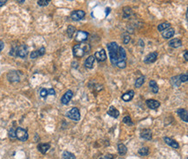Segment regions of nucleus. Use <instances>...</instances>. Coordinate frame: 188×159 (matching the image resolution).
<instances>
[{
    "label": "nucleus",
    "mask_w": 188,
    "mask_h": 159,
    "mask_svg": "<svg viewBox=\"0 0 188 159\" xmlns=\"http://www.w3.org/2000/svg\"><path fill=\"white\" fill-rule=\"evenodd\" d=\"M170 81H171L172 85L173 86H175V87L179 86L180 84L182 83V82L180 81V80H179V76H173V77L170 80Z\"/></svg>",
    "instance_id": "obj_23"
},
{
    "label": "nucleus",
    "mask_w": 188,
    "mask_h": 159,
    "mask_svg": "<svg viewBox=\"0 0 188 159\" xmlns=\"http://www.w3.org/2000/svg\"><path fill=\"white\" fill-rule=\"evenodd\" d=\"M9 137H10V138H12V139L17 138V137H16V130H15L14 128H11V130L9 131Z\"/></svg>",
    "instance_id": "obj_33"
},
{
    "label": "nucleus",
    "mask_w": 188,
    "mask_h": 159,
    "mask_svg": "<svg viewBox=\"0 0 188 159\" xmlns=\"http://www.w3.org/2000/svg\"><path fill=\"white\" fill-rule=\"evenodd\" d=\"M40 95L41 97H43V98H45V97L48 95V90L45 89V88H43L40 92Z\"/></svg>",
    "instance_id": "obj_36"
},
{
    "label": "nucleus",
    "mask_w": 188,
    "mask_h": 159,
    "mask_svg": "<svg viewBox=\"0 0 188 159\" xmlns=\"http://www.w3.org/2000/svg\"><path fill=\"white\" fill-rule=\"evenodd\" d=\"M96 61V58L94 56H90L87 58V60L85 61V67L88 68H92L94 67V63Z\"/></svg>",
    "instance_id": "obj_20"
},
{
    "label": "nucleus",
    "mask_w": 188,
    "mask_h": 159,
    "mask_svg": "<svg viewBox=\"0 0 188 159\" xmlns=\"http://www.w3.org/2000/svg\"><path fill=\"white\" fill-rule=\"evenodd\" d=\"M88 36H89V34L85 32V31H82V30H80L76 33V36H75V41L77 42H84L86 40L88 39Z\"/></svg>",
    "instance_id": "obj_9"
},
{
    "label": "nucleus",
    "mask_w": 188,
    "mask_h": 159,
    "mask_svg": "<svg viewBox=\"0 0 188 159\" xmlns=\"http://www.w3.org/2000/svg\"><path fill=\"white\" fill-rule=\"evenodd\" d=\"M84 17H85V12L83 11H81V10L75 11L70 15V17L73 21H80Z\"/></svg>",
    "instance_id": "obj_6"
},
{
    "label": "nucleus",
    "mask_w": 188,
    "mask_h": 159,
    "mask_svg": "<svg viewBox=\"0 0 188 159\" xmlns=\"http://www.w3.org/2000/svg\"><path fill=\"white\" fill-rule=\"evenodd\" d=\"M7 2V0H0V7H2L3 5H5Z\"/></svg>",
    "instance_id": "obj_41"
},
{
    "label": "nucleus",
    "mask_w": 188,
    "mask_h": 159,
    "mask_svg": "<svg viewBox=\"0 0 188 159\" xmlns=\"http://www.w3.org/2000/svg\"><path fill=\"white\" fill-rule=\"evenodd\" d=\"M149 85H150V87H151L152 92H153L154 93H157L159 92V87H158L157 83H156V81H155V80H150Z\"/></svg>",
    "instance_id": "obj_24"
},
{
    "label": "nucleus",
    "mask_w": 188,
    "mask_h": 159,
    "mask_svg": "<svg viewBox=\"0 0 188 159\" xmlns=\"http://www.w3.org/2000/svg\"><path fill=\"white\" fill-rule=\"evenodd\" d=\"M177 113L179 114V116L180 117V119H182L183 121H185V122H186V123H187L188 113H187V111H186V110H185V109H179V110L177 111Z\"/></svg>",
    "instance_id": "obj_14"
},
{
    "label": "nucleus",
    "mask_w": 188,
    "mask_h": 159,
    "mask_svg": "<svg viewBox=\"0 0 188 159\" xmlns=\"http://www.w3.org/2000/svg\"><path fill=\"white\" fill-rule=\"evenodd\" d=\"M184 57H185V60L187 62L188 61V55H187V50H186V51L184 52Z\"/></svg>",
    "instance_id": "obj_42"
},
{
    "label": "nucleus",
    "mask_w": 188,
    "mask_h": 159,
    "mask_svg": "<svg viewBox=\"0 0 188 159\" xmlns=\"http://www.w3.org/2000/svg\"><path fill=\"white\" fill-rule=\"evenodd\" d=\"M144 82H145V76L139 77V78L135 80V87H137V88L141 87V86L144 84Z\"/></svg>",
    "instance_id": "obj_27"
},
{
    "label": "nucleus",
    "mask_w": 188,
    "mask_h": 159,
    "mask_svg": "<svg viewBox=\"0 0 188 159\" xmlns=\"http://www.w3.org/2000/svg\"><path fill=\"white\" fill-rule=\"evenodd\" d=\"M163 33H162V36L165 38V39H170L171 37H172L173 36H174V34H175V30H174V29L172 28H168L166 29H165L164 31H162Z\"/></svg>",
    "instance_id": "obj_11"
},
{
    "label": "nucleus",
    "mask_w": 188,
    "mask_h": 159,
    "mask_svg": "<svg viewBox=\"0 0 188 159\" xmlns=\"http://www.w3.org/2000/svg\"><path fill=\"white\" fill-rule=\"evenodd\" d=\"M164 141H165L166 144H168L169 146H171V147L173 148V149H179V144H178L175 140L172 139V138H169V137H164Z\"/></svg>",
    "instance_id": "obj_16"
},
{
    "label": "nucleus",
    "mask_w": 188,
    "mask_h": 159,
    "mask_svg": "<svg viewBox=\"0 0 188 159\" xmlns=\"http://www.w3.org/2000/svg\"><path fill=\"white\" fill-rule=\"evenodd\" d=\"M141 137L146 140H151L152 139V131L149 129H144L141 131Z\"/></svg>",
    "instance_id": "obj_15"
},
{
    "label": "nucleus",
    "mask_w": 188,
    "mask_h": 159,
    "mask_svg": "<svg viewBox=\"0 0 188 159\" xmlns=\"http://www.w3.org/2000/svg\"><path fill=\"white\" fill-rule=\"evenodd\" d=\"M131 13H132L131 8H129V7H125V8L123 9V17H124V18H127V17H130Z\"/></svg>",
    "instance_id": "obj_30"
},
{
    "label": "nucleus",
    "mask_w": 188,
    "mask_h": 159,
    "mask_svg": "<svg viewBox=\"0 0 188 159\" xmlns=\"http://www.w3.org/2000/svg\"><path fill=\"white\" fill-rule=\"evenodd\" d=\"M95 58L96 59L99 63H102V62L106 61V59H107V54H106V52H105L104 49H102V50H100V51H97L96 53L95 54Z\"/></svg>",
    "instance_id": "obj_8"
},
{
    "label": "nucleus",
    "mask_w": 188,
    "mask_h": 159,
    "mask_svg": "<svg viewBox=\"0 0 188 159\" xmlns=\"http://www.w3.org/2000/svg\"><path fill=\"white\" fill-rule=\"evenodd\" d=\"M63 159H75V156L69 151H63Z\"/></svg>",
    "instance_id": "obj_28"
},
{
    "label": "nucleus",
    "mask_w": 188,
    "mask_h": 159,
    "mask_svg": "<svg viewBox=\"0 0 188 159\" xmlns=\"http://www.w3.org/2000/svg\"><path fill=\"white\" fill-rule=\"evenodd\" d=\"M66 116L70 119H73V120H75V121H79L81 119L80 112H79L78 108L76 107L72 108L71 110H69L68 113H66Z\"/></svg>",
    "instance_id": "obj_4"
},
{
    "label": "nucleus",
    "mask_w": 188,
    "mask_h": 159,
    "mask_svg": "<svg viewBox=\"0 0 188 159\" xmlns=\"http://www.w3.org/2000/svg\"><path fill=\"white\" fill-rule=\"evenodd\" d=\"M48 94H50V95H55V94H56V92H55L54 89L50 88V89H49V90H48Z\"/></svg>",
    "instance_id": "obj_39"
},
{
    "label": "nucleus",
    "mask_w": 188,
    "mask_h": 159,
    "mask_svg": "<svg viewBox=\"0 0 188 159\" xmlns=\"http://www.w3.org/2000/svg\"><path fill=\"white\" fill-rule=\"evenodd\" d=\"M50 145L49 144H38V146H37L38 151H40L41 153L43 154H45L46 152L50 150Z\"/></svg>",
    "instance_id": "obj_21"
},
{
    "label": "nucleus",
    "mask_w": 188,
    "mask_h": 159,
    "mask_svg": "<svg viewBox=\"0 0 188 159\" xmlns=\"http://www.w3.org/2000/svg\"><path fill=\"white\" fill-rule=\"evenodd\" d=\"M148 152H149V151H148V147L141 148V149L138 151V153L140 154L141 156H148Z\"/></svg>",
    "instance_id": "obj_31"
},
{
    "label": "nucleus",
    "mask_w": 188,
    "mask_h": 159,
    "mask_svg": "<svg viewBox=\"0 0 188 159\" xmlns=\"http://www.w3.org/2000/svg\"><path fill=\"white\" fill-rule=\"evenodd\" d=\"M134 92L133 91V90H130V91L125 93L121 96V99H122L124 101L127 102V101H130L132 99L134 98Z\"/></svg>",
    "instance_id": "obj_17"
},
{
    "label": "nucleus",
    "mask_w": 188,
    "mask_h": 159,
    "mask_svg": "<svg viewBox=\"0 0 188 159\" xmlns=\"http://www.w3.org/2000/svg\"><path fill=\"white\" fill-rule=\"evenodd\" d=\"M157 56H158V54L156 52H152L150 53L149 55H148L147 56L145 57L144 59V63H154L157 59Z\"/></svg>",
    "instance_id": "obj_10"
},
{
    "label": "nucleus",
    "mask_w": 188,
    "mask_h": 159,
    "mask_svg": "<svg viewBox=\"0 0 188 159\" xmlns=\"http://www.w3.org/2000/svg\"><path fill=\"white\" fill-rule=\"evenodd\" d=\"M170 27H171V24L169 23H160V24H159V26H158V30L162 32V31H164L165 29L170 28Z\"/></svg>",
    "instance_id": "obj_26"
},
{
    "label": "nucleus",
    "mask_w": 188,
    "mask_h": 159,
    "mask_svg": "<svg viewBox=\"0 0 188 159\" xmlns=\"http://www.w3.org/2000/svg\"><path fill=\"white\" fill-rule=\"evenodd\" d=\"M90 50V48L89 44L82 43V44H76L73 48V55L75 57L81 58L86 53H89Z\"/></svg>",
    "instance_id": "obj_2"
},
{
    "label": "nucleus",
    "mask_w": 188,
    "mask_h": 159,
    "mask_svg": "<svg viewBox=\"0 0 188 159\" xmlns=\"http://www.w3.org/2000/svg\"><path fill=\"white\" fill-rule=\"evenodd\" d=\"M7 77H8L9 80L12 81V82L18 81V80H19V76H18V74H17L16 72H11V73H9Z\"/></svg>",
    "instance_id": "obj_22"
},
{
    "label": "nucleus",
    "mask_w": 188,
    "mask_h": 159,
    "mask_svg": "<svg viewBox=\"0 0 188 159\" xmlns=\"http://www.w3.org/2000/svg\"><path fill=\"white\" fill-rule=\"evenodd\" d=\"M169 45L172 48L176 49V48H179V47H180V46L182 45V42H181V40L179 39V38H173V39H172L169 42Z\"/></svg>",
    "instance_id": "obj_19"
},
{
    "label": "nucleus",
    "mask_w": 188,
    "mask_h": 159,
    "mask_svg": "<svg viewBox=\"0 0 188 159\" xmlns=\"http://www.w3.org/2000/svg\"><path fill=\"white\" fill-rule=\"evenodd\" d=\"M28 132L22 127H17L16 129V137L20 141H26L28 139Z\"/></svg>",
    "instance_id": "obj_3"
},
{
    "label": "nucleus",
    "mask_w": 188,
    "mask_h": 159,
    "mask_svg": "<svg viewBox=\"0 0 188 159\" xmlns=\"http://www.w3.org/2000/svg\"><path fill=\"white\" fill-rule=\"evenodd\" d=\"M107 47H108L110 62H111L113 66H116V63H117V61H118V49H119V45L116 42H112L108 43Z\"/></svg>",
    "instance_id": "obj_1"
},
{
    "label": "nucleus",
    "mask_w": 188,
    "mask_h": 159,
    "mask_svg": "<svg viewBox=\"0 0 188 159\" xmlns=\"http://www.w3.org/2000/svg\"><path fill=\"white\" fill-rule=\"evenodd\" d=\"M179 80H180V81H181V82H186L188 80L187 73H186L185 74H181V75H179Z\"/></svg>",
    "instance_id": "obj_35"
},
{
    "label": "nucleus",
    "mask_w": 188,
    "mask_h": 159,
    "mask_svg": "<svg viewBox=\"0 0 188 159\" xmlns=\"http://www.w3.org/2000/svg\"><path fill=\"white\" fill-rule=\"evenodd\" d=\"M72 97H73V92L71 91V90H68V91L63 94V96L62 97L61 102H62V104H63V105H67V104H68L69 101L71 100Z\"/></svg>",
    "instance_id": "obj_7"
},
{
    "label": "nucleus",
    "mask_w": 188,
    "mask_h": 159,
    "mask_svg": "<svg viewBox=\"0 0 188 159\" xmlns=\"http://www.w3.org/2000/svg\"><path fill=\"white\" fill-rule=\"evenodd\" d=\"M127 147L123 144H118V152L120 154V156H124L126 153H127Z\"/></svg>",
    "instance_id": "obj_25"
},
{
    "label": "nucleus",
    "mask_w": 188,
    "mask_h": 159,
    "mask_svg": "<svg viewBox=\"0 0 188 159\" xmlns=\"http://www.w3.org/2000/svg\"><path fill=\"white\" fill-rule=\"evenodd\" d=\"M99 159H114L113 156L110 155V154H108V155H103Z\"/></svg>",
    "instance_id": "obj_37"
},
{
    "label": "nucleus",
    "mask_w": 188,
    "mask_h": 159,
    "mask_svg": "<svg viewBox=\"0 0 188 159\" xmlns=\"http://www.w3.org/2000/svg\"><path fill=\"white\" fill-rule=\"evenodd\" d=\"M146 103H147L148 107L150 108V109H153V110L157 109L160 106V103L158 100H153V99L152 100H148L146 101Z\"/></svg>",
    "instance_id": "obj_12"
},
{
    "label": "nucleus",
    "mask_w": 188,
    "mask_h": 159,
    "mask_svg": "<svg viewBox=\"0 0 188 159\" xmlns=\"http://www.w3.org/2000/svg\"><path fill=\"white\" fill-rule=\"evenodd\" d=\"M4 47H5V43H4V42L0 40V52H1V51H2V50H3V49H4Z\"/></svg>",
    "instance_id": "obj_40"
},
{
    "label": "nucleus",
    "mask_w": 188,
    "mask_h": 159,
    "mask_svg": "<svg viewBox=\"0 0 188 159\" xmlns=\"http://www.w3.org/2000/svg\"><path fill=\"white\" fill-rule=\"evenodd\" d=\"M108 114L109 116H111V117H113V118H115V119H116V118L119 117L120 112H119L116 108L114 107H110L108 111Z\"/></svg>",
    "instance_id": "obj_18"
},
{
    "label": "nucleus",
    "mask_w": 188,
    "mask_h": 159,
    "mask_svg": "<svg viewBox=\"0 0 188 159\" xmlns=\"http://www.w3.org/2000/svg\"><path fill=\"white\" fill-rule=\"evenodd\" d=\"M44 54H45V49L43 47V48L39 49L38 50H35V51L31 52L30 58H31V59H36V58H37V57L44 56Z\"/></svg>",
    "instance_id": "obj_13"
},
{
    "label": "nucleus",
    "mask_w": 188,
    "mask_h": 159,
    "mask_svg": "<svg viewBox=\"0 0 188 159\" xmlns=\"http://www.w3.org/2000/svg\"><path fill=\"white\" fill-rule=\"evenodd\" d=\"M50 1H51V0H38L37 4H38V5L40 6H46L49 5V3H50Z\"/></svg>",
    "instance_id": "obj_34"
},
{
    "label": "nucleus",
    "mask_w": 188,
    "mask_h": 159,
    "mask_svg": "<svg viewBox=\"0 0 188 159\" xmlns=\"http://www.w3.org/2000/svg\"><path fill=\"white\" fill-rule=\"evenodd\" d=\"M16 1H17L18 4L22 5V4H23V3H24V1H25V0H16Z\"/></svg>",
    "instance_id": "obj_43"
},
{
    "label": "nucleus",
    "mask_w": 188,
    "mask_h": 159,
    "mask_svg": "<svg viewBox=\"0 0 188 159\" xmlns=\"http://www.w3.org/2000/svg\"><path fill=\"white\" fill-rule=\"evenodd\" d=\"M17 56L21 57V58H25L28 55V47L25 44H22V45L17 47Z\"/></svg>",
    "instance_id": "obj_5"
},
{
    "label": "nucleus",
    "mask_w": 188,
    "mask_h": 159,
    "mask_svg": "<svg viewBox=\"0 0 188 159\" xmlns=\"http://www.w3.org/2000/svg\"><path fill=\"white\" fill-rule=\"evenodd\" d=\"M130 41V37H129V36H125L124 37V41H123V42L125 43V44H127V43H128V42Z\"/></svg>",
    "instance_id": "obj_38"
},
{
    "label": "nucleus",
    "mask_w": 188,
    "mask_h": 159,
    "mask_svg": "<svg viewBox=\"0 0 188 159\" xmlns=\"http://www.w3.org/2000/svg\"><path fill=\"white\" fill-rule=\"evenodd\" d=\"M75 32V28L74 26H68V29H67V34H68V36L69 38H72L73 36H74Z\"/></svg>",
    "instance_id": "obj_29"
},
{
    "label": "nucleus",
    "mask_w": 188,
    "mask_h": 159,
    "mask_svg": "<svg viewBox=\"0 0 188 159\" xmlns=\"http://www.w3.org/2000/svg\"><path fill=\"white\" fill-rule=\"evenodd\" d=\"M123 123L124 124H126V125H133V122H132V119L131 118L129 117V116H126L125 118L123 119Z\"/></svg>",
    "instance_id": "obj_32"
}]
</instances>
